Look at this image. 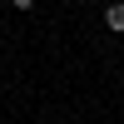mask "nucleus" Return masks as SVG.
<instances>
[{"mask_svg":"<svg viewBox=\"0 0 124 124\" xmlns=\"http://www.w3.org/2000/svg\"><path fill=\"white\" fill-rule=\"evenodd\" d=\"M104 25L114 30V35H124V0H114V5L104 10Z\"/></svg>","mask_w":124,"mask_h":124,"instance_id":"1","label":"nucleus"},{"mask_svg":"<svg viewBox=\"0 0 124 124\" xmlns=\"http://www.w3.org/2000/svg\"><path fill=\"white\" fill-rule=\"evenodd\" d=\"M10 5H15V10H35V0H10Z\"/></svg>","mask_w":124,"mask_h":124,"instance_id":"2","label":"nucleus"}]
</instances>
